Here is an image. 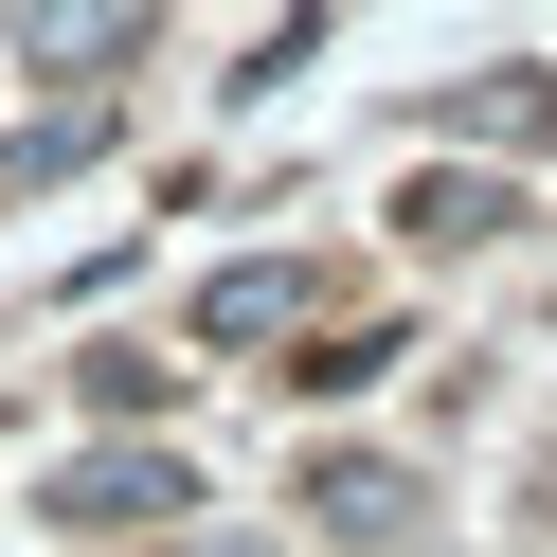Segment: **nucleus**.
<instances>
[{"instance_id": "obj_1", "label": "nucleus", "mask_w": 557, "mask_h": 557, "mask_svg": "<svg viewBox=\"0 0 557 557\" xmlns=\"http://www.w3.org/2000/svg\"><path fill=\"white\" fill-rule=\"evenodd\" d=\"M162 504H198L181 449H90V468L54 485V521H90V540H126V521H162Z\"/></svg>"}, {"instance_id": "obj_2", "label": "nucleus", "mask_w": 557, "mask_h": 557, "mask_svg": "<svg viewBox=\"0 0 557 557\" xmlns=\"http://www.w3.org/2000/svg\"><path fill=\"white\" fill-rule=\"evenodd\" d=\"M18 54H37V73H126V54H145V0H37Z\"/></svg>"}, {"instance_id": "obj_3", "label": "nucleus", "mask_w": 557, "mask_h": 557, "mask_svg": "<svg viewBox=\"0 0 557 557\" xmlns=\"http://www.w3.org/2000/svg\"><path fill=\"white\" fill-rule=\"evenodd\" d=\"M198 324H216V342H270V324H306V270H234Z\"/></svg>"}, {"instance_id": "obj_4", "label": "nucleus", "mask_w": 557, "mask_h": 557, "mask_svg": "<svg viewBox=\"0 0 557 557\" xmlns=\"http://www.w3.org/2000/svg\"><path fill=\"white\" fill-rule=\"evenodd\" d=\"M396 504H413L396 468H324V521H342V540H377V521H396Z\"/></svg>"}]
</instances>
